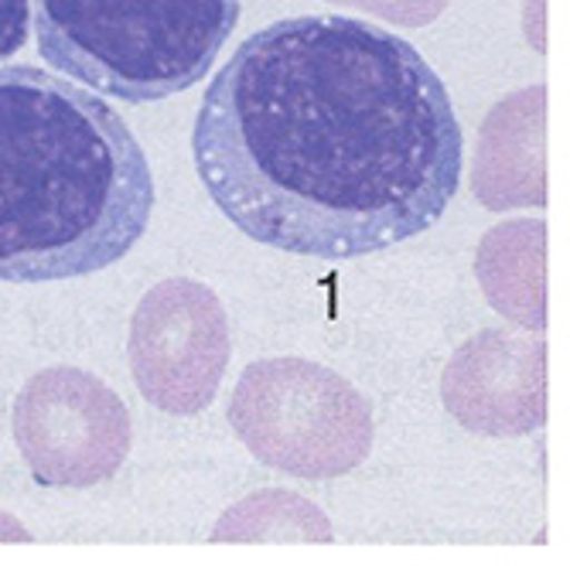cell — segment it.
I'll return each mask as SVG.
<instances>
[{
    "label": "cell",
    "mask_w": 570,
    "mask_h": 566,
    "mask_svg": "<svg viewBox=\"0 0 570 566\" xmlns=\"http://www.w3.org/2000/svg\"><path fill=\"white\" fill-rule=\"evenodd\" d=\"M31 24V0H0V62L24 48Z\"/></svg>",
    "instance_id": "obj_4"
},
{
    "label": "cell",
    "mask_w": 570,
    "mask_h": 566,
    "mask_svg": "<svg viewBox=\"0 0 570 566\" xmlns=\"http://www.w3.org/2000/svg\"><path fill=\"white\" fill-rule=\"evenodd\" d=\"M239 11L243 0H31L41 59L134 107L209 79Z\"/></svg>",
    "instance_id": "obj_3"
},
{
    "label": "cell",
    "mask_w": 570,
    "mask_h": 566,
    "mask_svg": "<svg viewBox=\"0 0 570 566\" xmlns=\"http://www.w3.org/2000/svg\"><path fill=\"white\" fill-rule=\"evenodd\" d=\"M154 198L140 140L96 89L0 66V280L114 267L147 232Z\"/></svg>",
    "instance_id": "obj_2"
},
{
    "label": "cell",
    "mask_w": 570,
    "mask_h": 566,
    "mask_svg": "<svg viewBox=\"0 0 570 566\" xmlns=\"http://www.w3.org/2000/svg\"><path fill=\"white\" fill-rule=\"evenodd\" d=\"M191 158L246 239L355 260L448 212L464 140L441 76L406 38L301 14L253 31L209 79Z\"/></svg>",
    "instance_id": "obj_1"
}]
</instances>
